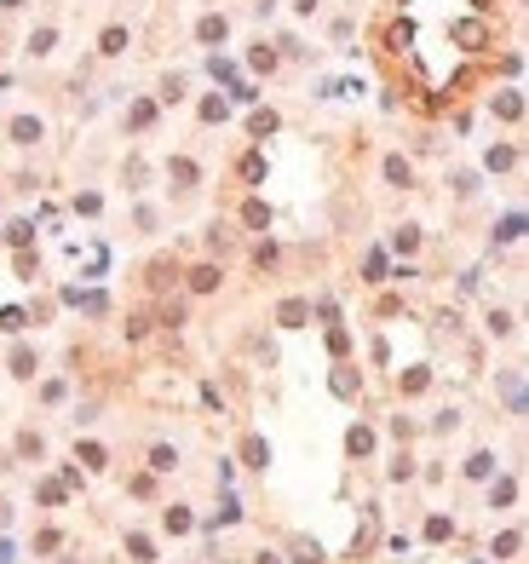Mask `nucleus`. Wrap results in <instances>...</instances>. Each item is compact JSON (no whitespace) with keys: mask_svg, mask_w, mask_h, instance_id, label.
I'll list each match as a JSON object with an SVG mask.
<instances>
[{"mask_svg":"<svg viewBox=\"0 0 529 564\" xmlns=\"http://www.w3.org/2000/svg\"><path fill=\"white\" fill-rule=\"evenodd\" d=\"M167 173H173V185H179V190H190V185L202 179V167H196L190 156H173V167H167Z\"/></svg>","mask_w":529,"mask_h":564,"instance_id":"obj_1","label":"nucleus"},{"mask_svg":"<svg viewBox=\"0 0 529 564\" xmlns=\"http://www.w3.org/2000/svg\"><path fill=\"white\" fill-rule=\"evenodd\" d=\"M489 110H495L501 121H518V115H523V93H495V98H489Z\"/></svg>","mask_w":529,"mask_h":564,"instance_id":"obj_2","label":"nucleus"},{"mask_svg":"<svg viewBox=\"0 0 529 564\" xmlns=\"http://www.w3.org/2000/svg\"><path fill=\"white\" fill-rule=\"evenodd\" d=\"M518 236H529V213H512V219L495 225V242H518Z\"/></svg>","mask_w":529,"mask_h":564,"instance_id":"obj_3","label":"nucleus"},{"mask_svg":"<svg viewBox=\"0 0 529 564\" xmlns=\"http://www.w3.org/2000/svg\"><path fill=\"white\" fill-rule=\"evenodd\" d=\"M98 52H104V58H115V52H127V29H121V23H110V29L98 35Z\"/></svg>","mask_w":529,"mask_h":564,"instance_id":"obj_4","label":"nucleus"},{"mask_svg":"<svg viewBox=\"0 0 529 564\" xmlns=\"http://www.w3.org/2000/svg\"><path fill=\"white\" fill-rule=\"evenodd\" d=\"M12 139H18V144H40V121H35V115H18V121H12Z\"/></svg>","mask_w":529,"mask_h":564,"instance_id":"obj_5","label":"nucleus"},{"mask_svg":"<svg viewBox=\"0 0 529 564\" xmlns=\"http://www.w3.org/2000/svg\"><path fill=\"white\" fill-rule=\"evenodd\" d=\"M385 179H391L397 190H409V179H414V173H409V161H403V156H385Z\"/></svg>","mask_w":529,"mask_h":564,"instance_id":"obj_6","label":"nucleus"},{"mask_svg":"<svg viewBox=\"0 0 529 564\" xmlns=\"http://www.w3.org/2000/svg\"><path fill=\"white\" fill-rule=\"evenodd\" d=\"M512 167H518V150H512V144H495V150H489V173H512Z\"/></svg>","mask_w":529,"mask_h":564,"instance_id":"obj_7","label":"nucleus"},{"mask_svg":"<svg viewBox=\"0 0 529 564\" xmlns=\"http://www.w3.org/2000/svg\"><path fill=\"white\" fill-rule=\"evenodd\" d=\"M190 288H196V294H213V288H219V265H196V271H190Z\"/></svg>","mask_w":529,"mask_h":564,"instance_id":"obj_8","label":"nucleus"},{"mask_svg":"<svg viewBox=\"0 0 529 564\" xmlns=\"http://www.w3.org/2000/svg\"><path fill=\"white\" fill-rule=\"evenodd\" d=\"M363 277H368V282H385V248H368V259H363Z\"/></svg>","mask_w":529,"mask_h":564,"instance_id":"obj_9","label":"nucleus"},{"mask_svg":"<svg viewBox=\"0 0 529 564\" xmlns=\"http://www.w3.org/2000/svg\"><path fill=\"white\" fill-rule=\"evenodd\" d=\"M225 29H231L225 18H202V23H196V35L207 40V47H213V40H225Z\"/></svg>","mask_w":529,"mask_h":564,"instance_id":"obj_10","label":"nucleus"},{"mask_svg":"<svg viewBox=\"0 0 529 564\" xmlns=\"http://www.w3.org/2000/svg\"><path fill=\"white\" fill-rule=\"evenodd\" d=\"M52 47H58V35H52V29H35V35H29V52H35V58H47Z\"/></svg>","mask_w":529,"mask_h":564,"instance_id":"obj_11","label":"nucleus"},{"mask_svg":"<svg viewBox=\"0 0 529 564\" xmlns=\"http://www.w3.org/2000/svg\"><path fill=\"white\" fill-rule=\"evenodd\" d=\"M242 219H248L253 231H264V225H271V207H264V202H248V207H242Z\"/></svg>","mask_w":529,"mask_h":564,"instance_id":"obj_12","label":"nucleus"},{"mask_svg":"<svg viewBox=\"0 0 529 564\" xmlns=\"http://www.w3.org/2000/svg\"><path fill=\"white\" fill-rule=\"evenodd\" d=\"M225 115H231V104L219 98V93H213V98H202V121H225Z\"/></svg>","mask_w":529,"mask_h":564,"instance_id":"obj_13","label":"nucleus"},{"mask_svg":"<svg viewBox=\"0 0 529 564\" xmlns=\"http://www.w3.org/2000/svg\"><path fill=\"white\" fill-rule=\"evenodd\" d=\"M132 127H150L156 121V98H139V104H132V115H127Z\"/></svg>","mask_w":529,"mask_h":564,"instance_id":"obj_14","label":"nucleus"},{"mask_svg":"<svg viewBox=\"0 0 529 564\" xmlns=\"http://www.w3.org/2000/svg\"><path fill=\"white\" fill-rule=\"evenodd\" d=\"M277 323H282V328H299V323H305V306H299V299H288V306L277 311Z\"/></svg>","mask_w":529,"mask_h":564,"instance_id":"obj_15","label":"nucleus"},{"mask_svg":"<svg viewBox=\"0 0 529 564\" xmlns=\"http://www.w3.org/2000/svg\"><path fill=\"white\" fill-rule=\"evenodd\" d=\"M150 466H156V472H173V466H179V455H173L167 444H156V449H150Z\"/></svg>","mask_w":529,"mask_h":564,"instance_id":"obj_16","label":"nucleus"},{"mask_svg":"<svg viewBox=\"0 0 529 564\" xmlns=\"http://www.w3.org/2000/svg\"><path fill=\"white\" fill-rule=\"evenodd\" d=\"M127 547H132V558H139V564H150V558H156V547H150V536H132Z\"/></svg>","mask_w":529,"mask_h":564,"instance_id":"obj_17","label":"nucleus"},{"mask_svg":"<svg viewBox=\"0 0 529 564\" xmlns=\"http://www.w3.org/2000/svg\"><path fill=\"white\" fill-rule=\"evenodd\" d=\"M29 236H35V225H23V219H18V225H6V242H12V248H23Z\"/></svg>","mask_w":529,"mask_h":564,"instance_id":"obj_18","label":"nucleus"},{"mask_svg":"<svg viewBox=\"0 0 529 564\" xmlns=\"http://www.w3.org/2000/svg\"><path fill=\"white\" fill-rule=\"evenodd\" d=\"M397 248L414 253V248H420V231H414V225H403V231H397Z\"/></svg>","mask_w":529,"mask_h":564,"instance_id":"obj_19","label":"nucleus"},{"mask_svg":"<svg viewBox=\"0 0 529 564\" xmlns=\"http://www.w3.org/2000/svg\"><path fill=\"white\" fill-rule=\"evenodd\" d=\"M368 449H374V438H368V432L357 426V432H351V455H368Z\"/></svg>","mask_w":529,"mask_h":564,"instance_id":"obj_20","label":"nucleus"},{"mask_svg":"<svg viewBox=\"0 0 529 564\" xmlns=\"http://www.w3.org/2000/svg\"><path fill=\"white\" fill-rule=\"evenodd\" d=\"M81 461H86V466L98 472V466H104V449H98V444H81Z\"/></svg>","mask_w":529,"mask_h":564,"instance_id":"obj_21","label":"nucleus"},{"mask_svg":"<svg viewBox=\"0 0 529 564\" xmlns=\"http://www.w3.org/2000/svg\"><path fill=\"white\" fill-rule=\"evenodd\" d=\"M12 374H35V357H29V352H12Z\"/></svg>","mask_w":529,"mask_h":564,"instance_id":"obj_22","label":"nucleus"},{"mask_svg":"<svg viewBox=\"0 0 529 564\" xmlns=\"http://www.w3.org/2000/svg\"><path fill=\"white\" fill-rule=\"evenodd\" d=\"M242 455H248V466H264V444H259V438H248V449H242Z\"/></svg>","mask_w":529,"mask_h":564,"instance_id":"obj_23","label":"nucleus"},{"mask_svg":"<svg viewBox=\"0 0 529 564\" xmlns=\"http://www.w3.org/2000/svg\"><path fill=\"white\" fill-rule=\"evenodd\" d=\"M0 328H23V311H18V306H6V311H0Z\"/></svg>","mask_w":529,"mask_h":564,"instance_id":"obj_24","label":"nucleus"},{"mask_svg":"<svg viewBox=\"0 0 529 564\" xmlns=\"http://www.w3.org/2000/svg\"><path fill=\"white\" fill-rule=\"evenodd\" d=\"M293 6H299V12H317V0H293Z\"/></svg>","mask_w":529,"mask_h":564,"instance_id":"obj_25","label":"nucleus"},{"mask_svg":"<svg viewBox=\"0 0 529 564\" xmlns=\"http://www.w3.org/2000/svg\"><path fill=\"white\" fill-rule=\"evenodd\" d=\"M0 6H23V0H0Z\"/></svg>","mask_w":529,"mask_h":564,"instance_id":"obj_26","label":"nucleus"},{"mask_svg":"<svg viewBox=\"0 0 529 564\" xmlns=\"http://www.w3.org/2000/svg\"><path fill=\"white\" fill-rule=\"evenodd\" d=\"M523 6H529V0H523Z\"/></svg>","mask_w":529,"mask_h":564,"instance_id":"obj_27","label":"nucleus"}]
</instances>
